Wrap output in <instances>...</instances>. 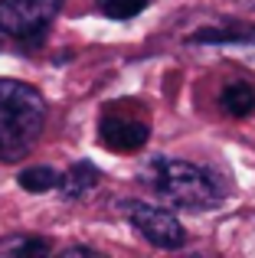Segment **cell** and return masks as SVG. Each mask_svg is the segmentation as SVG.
Listing matches in <instances>:
<instances>
[{"mask_svg": "<svg viewBox=\"0 0 255 258\" xmlns=\"http://www.w3.org/2000/svg\"><path fill=\"white\" fill-rule=\"evenodd\" d=\"M95 183H98V167L85 160V164H76L69 173L62 176L59 189H62V196H66V200H79V196L92 193V189H95Z\"/></svg>", "mask_w": 255, "mask_h": 258, "instance_id": "cell-6", "label": "cell"}, {"mask_svg": "<svg viewBox=\"0 0 255 258\" xmlns=\"http://www.w3.org/2000/svg\"><path fill=\"white\" fill-rule=\"evenodd\" d=\"M128 219H131V226L157 248H180L186 242V232H183V226H180V219L164 206L128 203Z\"/></svg>", "mask_w": 255, "mask_h": 258, "instance_id": "cell-4", "label": "cell"}, {"mask_svg": "<svg viewBox=\"0 0 255 258\" xmlns=\"http://www.w3.org/2000/svg\"><path fill=\"white\" fill-rule=\"evenodd\" d=\"M46 124L43 95L26 82L0 79V160H20Z\"/></svg>", "mask_w": 255, "mask_h": 258, "instance_id": "cell-1", "label": "cell"}, {"mask_svg": "<svg viewBox=\"0 0 255 258\" xmlns=\"http://www.w3.org/2000/svg\"><path fill=\"white\" fill-rule=\"evenodd\" d=\"M59 183H62V176L52 170V167H30V170L20 173V186H23L26 193H49Z\"/></svg>", "mask_w": 255, "mask_h": 258, "instance_id": "cell-8", "label": "cell"}, {"mask_svg": "<svg viewBox=\"0 0 255 258\" xmlns=\"http://www.w3.org/2000/svg\"><path fill=\"white\" fill-rule=\"evenodd\" d=\"M147 4L151 0H98V10L108 20H131L141 10H147Z\"/></svg>", "mask_w": 255, "mask_h": 258, "instance_id": "cell-9", "label": "cell"}, {"mask_svg": "<svg viewBox=\"0 0 255 258\" xmlns=\"http://www.w3.org/2000/svg\"><path fill=\"white\" fill-rule=\"evenodd\" d=\"M13 252H26V255H46L49 252V242H43V239H26V242H20Z\"/></svg>", "mask_w": 255, "mask_h": 258, "instance_id": "cell-10", "label": "cell"}, {"mask_svg": "<svg viewBox=\"0 0 255 258\" xmlns=\"http://www.w3.org/2000/svg\"><path fill=\"white\" fill-rule=\"evenodd\" d=\"M219 101H223V111H229L232 118H249L255 111V88L249 82H232L223 88Z\"/></svg>", "mask_w": 255, "mask_h": 258, "instance_id": "cell-7", "label": "cell"}, {"mask_svg": "<svg viewBox=\"0 0 255 258\" xmlns=\"http://www.w3.org/2000/svg\"><path fill=\"white\" fill-rule=\"evenodd\" d=\"M147 183L164 196L167 203L180 209H216L223 203V186L210 170L186 160H173V157H160L151 164L147 170Z\"/></svg>", "mask_w": 255, "mask_h": 258, "instance_id": "cell-2", "label": "cell"}, {"mask_svg": "<svg viewBox=\"0 0 255 258\" xmlns=\"http://www.w3.org/2000/svg\"><path fill=\"white\" fill-rule=\"evenodd\" d=\"M151 138V127L138 118H128V114H108L102 121V144H108L111 151H138L147 144Z\"/></svg>", "mask_w": 255, "mask_h": 258, "instance_id": "cell-5", "label": "cell"}, {"mask_svg": "<svg viewBox=\"0 0 255 258\" xmlns=\"http://www.w3.org/2000/svg\"><path fill=\"white\" fill-rule=\"evenodd\" d=\"M66 0H0V33L20 43L39 39Z\"/></svg>", "mask_w": 255, "mask_h": 258, "instance_id": "cell-3", "label": "cell"}]
</instances>
